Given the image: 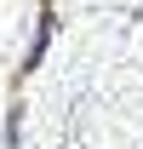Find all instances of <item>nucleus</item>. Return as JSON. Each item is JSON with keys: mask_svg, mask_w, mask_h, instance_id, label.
<instances>
[{"mask_svg": "<svg viewBox=\"0 0 143 149\" xmlns=\"http://www.w3.org/2000/svg\"><path fill=\"white\" fill-rule=\"evenodd\" d=\"M52 23H57V17H40V29H35V46H29V63H23V69H40V57H46V40H52Z\"/></svg>", "mask_w": 143, "mask_h": 149, "instance_id": "obj_1", "label": "nucleus"}, {"mask_svg": "<svg viewBox=\"0 0 143 149\" xmlns=\"http://www.w3.org/2000/svg\"><path fill=\"white\" fill-rule=\"evenodd\" d=\"M6 149H23V115L17 109L6 115Z\"/></svg>", "mask_w": 143, "mask_h": 149, "instance_id": "obj_2", "label": "nucleus"}]
</instances>
